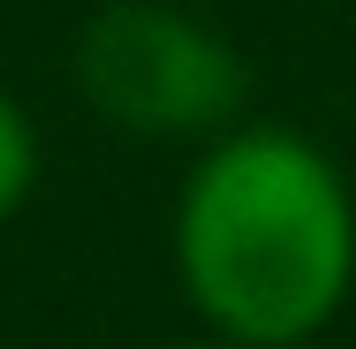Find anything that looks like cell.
<instances>
[{"mask_svg": "<svg viewBox=\"0 0 356 349\" xmlns=\"http://www.w3.org/2000/svg\"><path fill=\"white\" fill-rule=\"evenodd\" d=\"M175 251L213 327L281 349L341 311L356 274V212L318 144L243 130L197 160L175 212Z\"/></svg>", "mask_w": 356, "mask_h": 349, "instance_id": "cell-1", "label": "cell"}, {"mask_svg": "<svg viewBox=\"0 0 356 349\" xmlns=\"http://www.w3.org/2000/svg\"><path fill=\"white\" fill-rule=\"evenodd\" d=\"M76 84L106 122H122L137 137H190L243 107L235 46L205 31L197 15L152 8V0H114L83 23Z\"/></svg>", "mask_w": 356, "mask_h": 349, "instance_id": "cell-2", "label": "cell"}, {"mask_svg": "<svg viewBox=\"0 0 356 349\" xmlns=\"http://www.w3.org/2000/svg\"><path fill=\"white\" fill-rule=\"evenodd\" d=\"M31 183H38V144H31V122H23V107L0 91V220L31 198Z\"/></svg>", "mask_w": 356, "mask_h": 349, "instance_id": "cell-3", "label": "cell"}]
</instances>
